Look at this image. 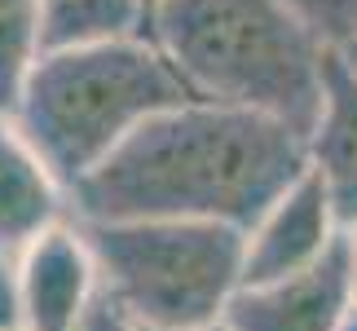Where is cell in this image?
<instances>
[{"label":"cell","mask_w":357,"mask_h":331,"mask_svg":"<svg viewBox=\"0 0 357 331\" xmlns=\"http://www.w3.org/2000/svg\"><path fill=\"white\" fill-rule=\"evenodd\" d=\"M305 168V137L282 119L190 98L71 190V221H216L247 234Z\"/></svg>","instance_id":"6da1fadb"},{"label":"cell","mask_w":357,"mask_h":331,"mask_svg":"<svg viewBox=\"0 0 357 331\" xmlns=\"http://www.w3.org/2000/svg\"><path fill=\"white\" fill-rule=\"evenodd\" d=\"M146 36L190 98L260 110L300 137L318 119L322 62L331 49L282 0H155Z\"/></svg>","instance_id":"7a4b0ae2"},{"label":"cell","mask_w":357,"mask_h":331,"mask_svg":"<svg viewBox=\"0 0 357 331\" xmlns=\"http://www.w3.org/2000/svg\"><path fill=\"white\" fill-rule=\"evenodd\" d=\"M181 102H190V89L142 31L40 53L9 124L71 195L146 119Z\"/></svg>","instance_id":"3957f363"},{"label":"cell","mask_w":357,"mask_h":331,"mask_svg":"<svg viewBox=\"0 0 357 331\" xmlns=\"http://www.w3.org/2000/svg\"><path fill=\"white\" fill-rule=\"evenodd\" d=\"M102 292L146 331H203L243 287V230L216 221H75Z\"/></svg>","instance_id":"277c9868"},{"label":"cell","mask_w":357,"mask_h":331,"mask_svg":"<svg viewBox=\"0 0 357 331\" xmlns=\"http://www.w3.org/2000/svg\"><path fill=\"white\" fill-rule=\"evenodd\" d=\"M357 292L349 239L326 252L318 265L256 287H238L221 327L225 331H353Z\"/></svg>","instance_id":"5b68a950"},{"label":"cell","mask_w":357,"mask_h":331,"mask_svg":"<svg viewBox=\"0 0 357 331\" xmlns=\"http://www.w3.org/2000/svg\"><path fill=\"white\" fill-rule=\"evenodd\" d=\"M340 234L344 230H340L322 182L305 168V177L287 186L243 234V287L291 279V274L318 265L340 243Z\"/></svg>","instance_id":"8992f818"},{"label":"cell","mask_w":357,"mask_h":331,"mask_svg":"<svg viewBox=\"0 0 357 331\" xmlns=\"http://www.w3.org/2000/svg\"><path fill=\"white\" fill-rule=\"evenodd\" d=\"M13 265H18L22 331H71L102 292L93 252L75 221L36 239Z\"/></svg>","instance_id":"52a82bcc"},{"label":"cell","mask_w":357,"mask_h":331,"mask_svg":"<svg viewBox=\"0 0 357 331\" xmlns=\"http://www.w3.org/2000/svg\"><path fill=\"white\" fill-rule=\"evenodd\" d=\"M71 221V195L31 142L0 115V256L18 260L36 239Z\"/></svg>","instance_id":"ba28073f"},{"label":"cell","mask_w":357,"mask_h":331,"mask_svg":"<svg viewBox=\"0 0 357 331\" xmlns=\"http://www.w3.org/2000/svg\"><path fill=\"white\" fill-rule=\"evenodd\" d=\"M305 163L322 182L340 230L357 226V71L335 49L322 62V106L305 133Z\"/></svg>","instance_id":"9c48e42d"},{"label":"cell","mask_w":357,"mask_h":331,"mask_svg":"<svg viewBox=\"0 0 357 331\" xmlns=\"http://www.w3.org/2000/svg\"><path fill=\"white\" fill-rule=\"evenodd\" d=\"M40 40L49 49H75L98 40H123L146 31V0H36Z\"/></svg>","instance_id":"30bf717a"},{"label":"cell","mask_w":357,"mask_h":331,"mask_svg":"<svg viewBox=\"0 0 357 331\" xmlns=\"http://www.w3.org/2000/svg\"><path fill=\"white\" fill-rule=\"evenodd\" d=\"M45 53L36 0H0V115H9L31 66Z\"/></svg>","instance_id":"8fae6325"},{"label":"cell","mask_w":357,"mask_h":331,"mask_svg":"<svg viewBox=\"0 0 357 331\" xmlns=\"http://www.w3.org/2000/svg\"><path fill=\"white\" fill-rule=\"evenodd\" d=\"M287 9L305 22V31L322 49H344L357 36V0H282Z\"/></svg>","instance_id":"7c38bea8"},{"label":"cell","mask_w":357,"mask_h":331,"mask_svg":"<svg viewBox=\"0 0 357 331\" xmlns=\"http://www.w3.org/2000/svg\"><path fill=\"white\" fill-rule=\"evenodd\" d=\"M71 331H142L132 318H128V309L119 305V300H111L106 292L93 296V305L79 314V323Z\"/></svg>","instance_id":"4fadbf2b"},{"label":"cell","mask_w":357,"mask_h":331,"mask_svg":"<svg viewBox=\"0 0 357 331\" xmlns=\"http://www.w3.org/2000/svg\"><path fill=\"white\" fill-rule=\"evenodd\" d=\"M0 331H22V309H18V265L0 256Z\"/></svg>","instance_id":"5bb4252c"},{"label":"cell","mask_w":357,"mask_h":331,"mask_svg":"<svg viewBox=\"0 0 357 331\" xmlns=\"http://www.w3.org/2000/svg\"><path fill=\"white\" fill-rule=\"evenodd\" d=\"M344 239H349V260H353V292H357V226L344 230Z\"/></svg>","instance_id":"9a60e30c"},{"label":"cell","mask_w":357,"mask_h":331,"mask_svg":"<svg viewBox=\"0 0 357 331\" xmlns=\"http://www.w3.org/2000/svg\"><path fill=\"white\" fill-rule=\"evenodd\" d=\"M340 53H344V62H349V66H353V71H357V36H353V40H349V45H344V49H340Z\"/></svg>","instance_id":"2e32d148"},{"label":"cell","mask_w":357,"mask_h":331,"mask_svg":"<svg viewBox=\"0 0 357 331\" xmlns=\"http://www.w3.org/2000/svg\"><path fill=\"white\" fill-rule=\"evenodd\" d=\"M142 331H146V327H142ZM203 331H225V327H221V323H216V327H203Z\"/></svg>","instance_id":"e0dca14e"},{"label":"cell","mask_w":357,"mask_h":331,"mask_svg":"<svg viewBox=\"0 0 357 331\" xmlns=\"http://www.w3.org/2000/svg\"><path fill=\"white\" fill-rule=\"evenodd\" d=\"M150 5H155V0H146V9H150Z\"/></svg>","instance_id":"ac0fdd59"},{"label":"cell","mask_w":357,"mask_h":331,"mask_svg":"<svg viewBox=\"0 0 357 331\" xmlns=\"http://www.w3.org/2000/svg\"><path fill=\"white\" fill-rule=\"evenodd\" d=\"M353 331H357V323H353Z\"/></svg>","instance_id":"d6986e66"}]
</instances>
